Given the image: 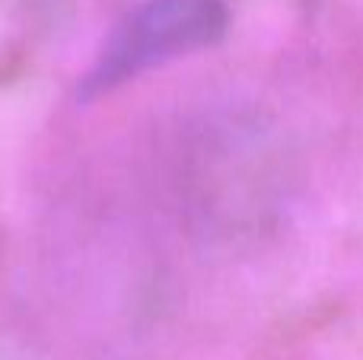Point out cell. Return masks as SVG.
Segmentation results:
<instances>
[{
  "label": "cell",
  "instance_id": "1",
  "mask_svg": "<svg viewBox=\"0 0 363 360\" xmlns=\"http://www.w3.org/2000/svg\"><path fill=\"white\" fill-rule=\"evenodd\" d=\"M226 0H147L112 32L83 89L86 96L108 93L179 55L211 48L226 35Z\"/></svg>",
  "mask_w": 363,
  "mask_h": 360
}]
</instances>
